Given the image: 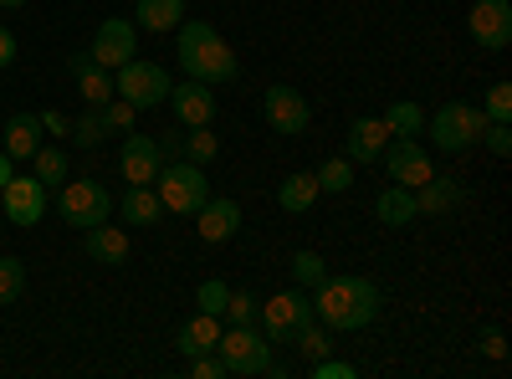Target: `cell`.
I'll return each mask as SVG.
<instances>
[{
    "label": "cell",
    "mask_w": 512,
    "mask_h": 379,
    "mask_svg": "<svg viewBox=\"0 0 512 379\" xmlns=\"http://www.w3.org/2000/svg\"><path fill=\"white\" fill-rule=\"evenodd\" d=\"M379 287L359 272L349 277H323L313 287V313L323 318V328H338V333H359L379 318Z\"/></svg>",
    "instance_id": "6da1fadb"
},
{
    "label": "cell",
    "mask_w": 512,
    "mask_h": 379,
    "mask_svg": "<svg viewBox=\"0 0 512 379\" xmlns=\"http://www.w3.org/2000/svg\"><path fill=\"white\" fill-rule=\"evenodd\" d=\"M180 31V67H185V77H195V82H231L236 72H241V62H236V52L221 41V31L210 26V21H180L175 26Z\"/></svg>",
    "instance_id": "7a4b0ae2"
},
{
    "label": "cell",
    "mask_w": 512,
    "mask_h": 379,
    "mask_svg": "<svg viewBox=\"0 0 512 379\" xmlns=\"http://www.w3.org/2000/svg\"><path fill=\"white\" fill-rule=\"evenodd\" d=\"M482 129H487V113L477 103H441L425 118V134L441 154H466L472 144H482Z\"/></svg>",
    "instance_id": "3957f363"
},
{
    "label": "cell",
    "mask_w": 512,
    "mask_h": 379,
    "mask_svg": "<svg viewBox=\"0 0 512 379\" xmlns=\"http://www.w3.org/2000/svg\"><path fill=\"white\" fill-rule=\"evenodd\" d=\"M216 354H221L226 374H282L277 359H272L267 333H262V328H251V323H231V328H221Z\"/></svg>",
    "instance_id": "277c9868"
},
{
    "label": "cell",
    "mask_w": 512,
    "mask_h": 379,
    "mask_svg": "<svg viewBox=\"0 0 512 379\" xmlns=\"http://www.w3.org/2000/svg\"><path fill=\"white\" fill-rule=\"evenodd\" d=\"M154 190L164 200V216H195V210L210 200V180H205V164H164V170L154 175Z\"/></svg>",
    "instance_id": "5b68a950"
},
{
    "label": "cell",
    "mask_w": 512,
    "mask_h": 379,
    "mask_svg": "<svg viewBox=\"0 0 512 379\" xmlns=\"http://www.w3.org/2000/svg\"><path fill=\"white\" fill-rule=\"evenodd\" d=\"M169 72L159 67V62H144V57H128L123 67H118V77H113V93L123 98V103H134L139 113H149V108H159V103H169Z\"/></svg>",
    "instance_id": "8992f818"
},
{
    "label": "cell",
    "mask_w": 512,
    "mask_h": 379,
    "mask_svg": "<svg viewBox=\"0 0 512 379\" xmlns=\"http://www.w3.org/2000/svg\"><path fill=\"white\" fill-rule=\"evenodd\" d=\"M57 216L77 231H88V226L113 216V195L98 180H62L57 185Z\"/></svg>",
    "instance_id": "52a82bcc"
},
{
    "label": "cell",
    "mask_w": 512,
    "mask_h": 379,
    "mask_svg": "<svg viewBox=\"0 0 512 379\" xmlns=\"http://www.w3.org/2000/svg\"><path fill=\"white\" fill-rule=\"evenodd\" d=\"M256 318H262V333H267V339H292V328H297V323L318 318V313H313V292H308V287L272 292V298L256 308Z\"/></svg>",
    "instance_id": "ba28073f"
},
{
    "label": "cell",
    "mask_w": 512,
    "mask_h": 379,
    "mask_svg": "<svg viewBox=\"0 0 512 379\" xmlns=\"http://www.w3.org/2000/svg\"><path fill=\"white\" fill-rule=\"evenodd\" d=\"M88 57H93L98 67L118 72L128 57H139V26H134V21H123V16H108V21L93 31V47H88Z\"/></svg>",
    "instance_id": "9c48e42d"
},
{
    "label": "cell",
    "mask_w": 512,
    "mask_h": 379,
    "mask_svg": "<svg viewBox=\"0 0 512 379\" xmlns=\"http://www.w3.org/2000/svg\"><path fill=\"white\" fill-rule=\"evenodd\" d=\"M0 210H6L11 226H36L41 216H47V185H41L36 175H11L6 185H0Z\"/></svg>",
    "instance_id": "30bf717a"
},
{
    "label": "cell",
    "mask_w": 512,
    "mask_h": 379,
    "mask_svg": "<svg viewBox=\"0 0 512 379\" xmlns=\"http://www.w3.org/2000/svg\"><path fill=\"white\" fill-rule=\"evenodd\" d=\"M466 31H472V41L482 52H502L512 41V6H507V0H472Z\"/></svg>",
    "instance_id": "8fae6325"
},
{
    "label": "cell",
    "mask_w": 512,
    "mask_h": 379,
    "mask_svg": "<svg viewBox=\"0 0 512 379\" xmlns=\"http://www.w3.org/2000/svg\"><path fill=\"white\" fill-rule=\"evenodd\" d=\"M118 170H123L128 185H154V175L164 170V149H159V139L128 129L123 144H118Z\"/></svg>",
    "instance_id": "7c38bea8"
},
{
    "label": "cell",
    "mask_w": 512,
    "mask_h": 379,
    "mask_svg": "<svg viewBox=\"0 0 512 379\" xmlns=\"http://www.w3.org/2000/svg\"><path fill=\"white\" fill-rule=\"evenodd\" d=\"M384 170H390V185H405V190H420L425 180H431V154H425L415 139H390L384 144Z\"/></svg>",
    "instance_id": "4fadbf2b"
},
{
    "label": "cell",
    "mask_w": 512,
    "mask_h": 379,
    "mask_svg": "<svg viewBox=\"0 0 512 379\" xmlns=\"http://www.w3.org/2000/svg\"><path fill=\"white\" fill-rule=\"evenodd\" d=\"M262 118L272 123L277 134H308V123H313V108H308V98L297 93V88H267L262 93Z\"/></svg>",
    "instance_id": "5bb4252c"
},
{
    "label": "cell",
    "mask_w": 512,
    "mask_h": 379,
    "mask_svg": "<svg viewBox=\"0 0 512 379\" xmlns=\"http://www.w3.org/2000/svg\"><path fill=\"white\" fill-rule=\"evenodd\" d=\"M241 231V205L236 200H216L210 195L200 210H195V236L205 241V246H221V241H231Z\"/></svg>",
    "instance_id": "9a60e30c"
},
{
    "label": "cell",
    "mask_w": 512,
    "mask_h": 379,
    "mask_svg": "<svg viewBox=\"0 0 512 379\" xmlns=\"http://www.w3.org/2000/svg\"><path fill=\"white\" fill-rule=\"evenodd\" d=\"M169 108H175V118L185 123V129H200V123L216 118V93H210V82L185 77L180 88H169Z\"/></svg>",
    "instance_id": "2e32d148"
},
{
    "label": "cell",
    "mask_w": 512,
    "mask_h": 379,
    "mask_svg": "<svg viewBox=\"0 0 512 379\" xmlns=\"http://www.w3.org/2000/svg\"><path fill=\"white\" fill-rule=\"evenodd\" d=\"M67 72H72V82H77V93L88 98V108H103V103L113 98V72L98 67L88 52H77V57L67 62Z\"/></svg>",
    "instance_id": "e0dca14e"
},
{
    "label": "cell",
    "mask_w": 512,
    "mask_h": 379,
    "mask_svg": "<svg viewBox=\"0 0 512 379\" xmlns=\"http://www.w3.org/2000/svg\"><path fill=\"white\" fill-rule=\"evenodd\" d=\"M384 144H390V129H384V118H354V129H349V154L354 164H374L384 154Z\"/></svg>",
    "instance_id": "ac0fdd59"
},
{
    "label": "cell",
    "mask_w": 512,
    "mask_h": 379,
    "mask_svg": "<svg viewBox=\"0 0 512 379\" xmlns=\"http://www.w3.org/2000/svg\"><path fill=\"white\" fill-rule=\"evenodd\" d=\"M118 216L128 226H159L164 221V200L154 185H128V195L118 200Z\"/></svg>",
    "instance_id": "d6986e66"
},
{
    "label": "cell",
    "mask_w": 512,
    "mask_h": 379,
    "mask_svg": "<svg viewBox=\"0 0 512 379\" xmlns=\"http://www.w3.org/2000/svg\"><path fill=\"white\" fill-rule=\"evenodd\" d=\"M374 216H379V226H390V231H400V226H410L420 210H415V190H405V185H384L379 195H374Z\"/></svg>",
    "instance_id": "ffe728a7"
},
{
    "label": "cell",
    "mask_w": 512,
    "mask_h": 379,
    "mask_svg": "<svg viewBox=\"0 0 512 379\" xmlns=\"http://www.w3.org/2000/svg\"><path fill=\"white\" fill-rule=\"evenodd\" d=\"M88 257H93V262H108V267L128 262V231L113 226V221L88 226Z\"/></svg>",
    "instance_id": "44dd1931"
},
{
    "label": "cell",
    "mask_w": 512,
    "mask_h": 379,
    "mask_svg": "<svg viewBox=\"0 0 512 379\" xmlns=\"http://www.w3.org/2000/svg\"><path fill=\"white\" fill-rule=\"evenodd\" d=\"M0 139H6L0 149H6L11 159H31V154L41 149V118H36V113H16V118H6V134H0Z\"/></svg>",
    "instance_id": "7402d4cb"
},
{
    "label": "cell",
    "mask_w": 512,
    "mask_h": 379,
    "mask_svg": "<svg viewBox=\"0 0 512 379\" xmlns=\"http://www.w3.org/2000/svg\"><path fill=\"white\" fill-rule=\"evenodd\" d=\"M318 195H323V190H318V175H313V170H297V175H287V180L277 185V205L287 210V216H303Z\"/></svg>",
    "instance_id": "603a6c76"
},
{
    "label": "cell",
    "mask_w": 512,
    "mask_h": 379,
    "mask_svg": "<svg viewBox=\"0 0 512 379\" xmlns=\"http://www.w3.org/2000/svg\"><path fill=\"white\" fill-rule=\"evenodd\" d=\"M216 339H221V318L216 313H195L185 328H180V354L190 359V354H210V349H216Z\"/></svg>",
    "instance_id": "cb8c5ba5"
},
{
    "label": "cell",
    "mask_w": 512,
    "mask_h": 379,
    "mask_svg": "<svg viewBox=\"0 0 512 379\" xmlns=\"http://www.w3.org/2000/svg\"><path fill=\"white\" fill-rule=\"evenodd\" d=\"M134 16H139V31H154V36L175 31L185 21V0H139Z\"/></svg>",
    "instance_id": "d4e9b609"
},
{
    "label": "cell",
    "mask_w": 512,
    "mask_h": 379,
    "mask_svg": "<svg viewBox=\"0 0 512 379\" xmlns=\"http://www.w3.org/2000/svg\"><path fill=\"white\" fill-rule=\"evenodd\" d=\"M379 118H384V129H390V139H420V134H425V113H420V103H410V98H395Z\"/></svg>",
    "instance_id": "484cf974"
},
{
    "label": "cell",
    "mask_w": 512,
    "mask_h": 379,
    "mask_svg": "<svg viewBox=\"0 0 512 379\" xmlns=\"http://www.w3.org/2000/svg\"><path fill=\"white\" fill-rule=\"evenodd\" d=\"M461 205V190L451 185V180H425L420 190H415V210H420V216H446V210H456Z\"/></svg>",
    "instance_id": "4316f807"
},
{
    "label": "cell",
    "mask_w": 512,
    "mask_h": 379,
    "mask_svg": "<svg viewBox=\"0 0 512 379\" xmlns=\"http://www.w3.org/2000/svg\"><path fill=\"white\" fill-rule=\"evenodd\" d=\"M31 175L47 185V190H57L62 180H67V149H57V144H41L36 154H31Z\"/></svg>",
    "instance_id": "83f0119b"
},
{
    "label": "cell",
    "mask_w": 512,
    "mask_h": 379,
    "mask_svg": "<svg viewBox=\"0 0 512 379\" xmlns=\"http://www.w3.org/2000/svg\"><path fill=\"white\" fill-rule=\"evenodd\" d=\"M313 175H318V190H323V195H344V190L354 185V159H344V154H338V159H323Z\"/></svg>",
    "instance_id": "f1b7e54d"
},
{
    "label": "cell",
    "mask_w": 512,
    "mask_h": 379,
    "mask_svg": "<svg viewBox=\"0 0 512 379\" xmlns=\"http://www.w3.org/2000/svg\"><path fill=\"white\" fill-rule=\"evenodd\" d=\"M292 339H297V354H303L308 364H313V359H323V354L333 349V344H328V328H318V318L297 323V328H292Z\"/></svg>",
    "instance_id": "f546056e"
},
{
    "label": "cell",
    "mask_w": 512,
    "mask_h": 379,
    "mask_svg": "<svg viewBox=\"0 0 512 379\" xmlns=\"http://www.w3.org/2000/svg\"><path fill=\"white\" fill-rule=\"evenodd\" d=\"M180 149H185V159H190V164H210V159L221 154V139L210 134V123H200V129H190V134L180 139Z\"/></svg>",
    "instance_id": "4dcf8cb0"
},
{
    "label": "cell",
    "mask_w": 512,
    "mask_h": 379,
    "mask_svg": "<svg viewBox=\"0 0 512 379\" xmlns=\"http://www.w3.org/2000/svg\"><path fill=\"white\" fill-rule=\"evenodd\" d=\"M98 118H103V129H108V139H113V134H128V129H134L139 108H134V103H123V98L113 93V98L98 108Z\"/></svg>",
    "instance_id": "1f68e13d"
},
{
    "label": "cell",
    "mask_w": 512,
    "mask_h": 379,
    "mask_svg": "<svg viewBox=\"0 0 512 379\" xmlns=\"http://www.w3.org/2000/svg\"><path fill=\"white\" fill-rule=\"evenodd\" d=\"M21 287H26V262L21 257H0V308L16 303Z\"/></svg>",
    "instance_id": "d6a6232c"
},
{
    "label": "cell",
    "mask_w": 512,
    "mask_h": 379,
    "mask_svg": "<svg viewBox=\"0 0 512 379\" xmlns=\"http://www.w3.org/2000/svg\"><path fill=\"white\" fill-rule=\"evenodd\" d=\"M292 277H297V287H318L323 277H328V262L318 257V251H297V257H292Z\"/></svg>",
    "instance_id": "836d02e7"
},
{
    "label": "cell",
    "mask_w": 512,
    "mask_h": 379,
    "mask_svg": "<svg viewBox=\"0 0 512 379\" xmlns=\"http://www.w3.org/2000/svg\"><path fill=\"white\" fill-rule=\"evenodd\" d=\"M487 123H512V82H492L487 98H482Z\"/></svg>",
    "instance_id": "e575fe53"
},
{
    "label": "cell",
    "mask_w": 512,
    "mask_h": 379,
    "mask_svg": "<svg viewBox=\"0 0 512 379\" xmlns=\"http://www.w3.org/2000/svg\"><path fill=\"white\" fill-rule=\"evenodd\" d=\"M77 149H98L103 139H108V129H103V118H98V108L93 113H82L77 123H72V134H67Z\"/></svg>",
    "instance_id": "d590c367"
},
{
    "label": "cell",
    "mask_w": 512,
    "mask_h": 379,
    "mask_svg": "<svg viewBox=\"0 0 512 379\" xmlns=\"http://www.w3.org/2000/svg\"><path fill=\"white\" fill-rule=\"evenodd\" d=\"M195 303H200V313H226V303H231V287L221 282V277H210V282H200L195 287Z\"/></svg>",
    "instance_id": "8d00e7d4"
},
{
    "label": "cell",
    "mask_w": 512,
    "mask_h": 379,
    "mask_svg": "<svg viewBox=\"0 0 512 379\" xmlns=\"http://www.w3.org/2000/svg\"><path fill=\"white\" fill-rule=\"evenodd\" d=\"M185 374H190V379H226V364H221L216 349H210V354H190Z\"/></svg>",
    "instance_id": "74e56055"
},
{
    "label": "cell",
    "mask_w": 512,
    "mask_h": 379,
    "mask_svg": "<svg viewBox=\"0 0 512 379\" xmlns=\"http://www.w3.org/2000/svg\"><path fill=\"white\" fill-rule=\"evenodd\" d=\"M482 144H487L497 159H507V154H512V123H487V129H482Z\"/></svg>",
    "instance_id": "f35d334b"
},
{
    "label": "cell",
    "mask_w": 512,
    "mask_h": 379,
    "mask_svg": "<svg viewBox=\"0 0 512 379\" xmlns=\"http://www.w3.org/2000/svg\"><path fill=\"white\" fill-rule=\"evenodd\" d=\"M359 374V364H344V359H313V379H354Z\"/></svg>",
    "instance_id": "ab89813d"
},
{
    "label": "cell",
    "mask_w": 512,
    "mask_h": 379,
    "mask_svg": "<svg viewBox=\"0 0 512 379\" xmlns=\"http://www.w3.org/2000/svg\"><path fill=\"white\" fill-rule=\"evenodd\" d=\"M256 308H262V303H256L251 292H231V303H226L231 323H251V318H256Z\"/></svg>",
    "instance_id": "60d3db41"
},
{
    "label": "cell",
    "mask_w": 512,
    "mask_h": 379,
    "mask_svg": "<svg viewBox=\"0 0 512 379\" xmlns=\"http://www.w3.org/2000/svg\"><path fill=\"white\" fill-rule=\"evenodd\" d=\"M36 118H41V134H52V139H67V134H72L67 113H36Z\"/></svg>",
    "instance_id": "b9f144b4"
},
{
    "label": "cell",
    "mask_w": 512,
    "mask_h": 379,
    "mask_svg": "<svg viewBox=\"0 0 512 379\" xmlns=\"http://www.w3.org/2000/svg\"><path fill=\"white\" fill-rule=\"evenodd\" d=\"M482 354H487V359H507V339H502V328H487V333H482Z\"/></svg>",
    "instance_id": "7bdbcfd3"
},
{
    "label": "cell",
    "mask_w": 512,
    "mask_h": 379,
    "mask_svg": "<svg viewBox=\"0 0 512 379\" xmlns=\"http://www.w3.org/2000/svg\"><path fill=\"white\" fill-rule=\"evenodd\" d=\"M11 62H16V36H11L6 26H0V72H6Z\"/></svg>",
    "instance_id": "ee69618b"
},
{
    "label": "cell",
    "mask_w": 512,
    "mask_h": 379,
    "mask_svg": "<svg viewBox=\"0 0 512 379\" xmlns=\"http://www.w3.org/2000/svg\"><path fill=\"white\" fill-rule=\"evenodd\" d=\"M11 164H16V159H11V154H6V149H0V185H6V180H11V175H16V170H11Z\"/></svg>",
    "instance_id": "f6af8a7d"
},
{
    "label": "cell",
    "mask_w": 512,
    "mask_h": 379,
    "mask_svg": "<svg viewBox=\"0 0 512 379\" xmlns=\"http://www.w3.org/2000/svg\"><path fill=\"white\" fill-rule=\"evenodd\" d=\"M26 6V0H0V11H21Z\"/></svg>",
    "instance_id": "bcb514c9"
}]
</instances>
